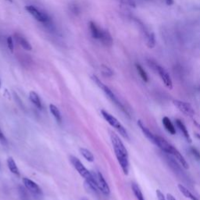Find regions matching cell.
<instances>
[{"mask_svg": "<svg viewBox=\"0 0 200 200\" xmlns=\"http://www.w3.org/2000/svg\"><path fill=\"white\" fill-rule=\"evenodd\" d=\"M119 1L121 2H122V3L125 4V5L135 7V6H136V4H135V2H134V0H119Z\"/></svg>", "mask_w": 200, "mask_h": 200, "instance_id": "cb8c5ba5", "label": "cell"}, {"mask_svg": "<svg viewBox=\"0 0 200 200\" xmlns=\"http://www.w3.org/2000/svg\"><path fill=\"white\" fill-rule=\"evenodd\" d=\"M81 200H88V199H87L86 198H81Z\"/></svg>", "mask_w": 200, "mask_h": 200, "instance_id": "4dcf8cb0", "label": "cell"}, {"mask_svg": "<svg viewBox=\"0 0 200 200\" xmlns=\"http://www.w3.org/2000/svg\"><path fill=\"white\" fill-rule=\"evenodd\" d=\"M93 174H94L95 178H96V182H97L99 191L106 195H109V193H110V189H109V185H108L106 181L105 180L103 174L100 172H99V171L96 173H93Z\"/></svg>", "mask_w": 200, "mask_h": 200, "instance_id": "ba28073f", "label": "cell"}, {"mask_svg": "<svg viewBox=\"0 0 200 200\" xmlns=\"http://www.w3.org/2000/svg\"><path fill=\"white\" fill-rule=\"evenodd\" d=\"M110 139L113 148L114 153L117 159L118 163L124 174L127 175L129 173V159L128 152L124 146V142L115 132H110Z\"/></svg>", "mask_w": 200, "mask_h": 200, "instance_id": "6da1fadb", "label": "cell"}, {"mask_svg": "<svg viewBox=\"0 0 200 200\" xmlns=\"http://www.w3.org/2000/svg\"><path fill=\"white\" fill-rule=\"evenodd\" d=\"M101 114H102V116L103 117V118L107 121L108 124H109V125L112 126L113 128H115V129H116L117 131L118 132H119L120 134L124 138L129 139V134H128V133H127L126 128L122 125V124H121V123L120 122L116 117H114L113 115H111L110 113L106 112V111L104 110V109H102Z\"/></svg>", "mask_w": 200, "mask_h": 200, "instance_id": "3957f363", "label": "cell"}, {"mask_svg": "<svg viewBox=\"0 0 200 200\" xmlns=\"http://www.w3.org/2000/svg\"><path fill=\"white\" fill-rule=\"evenodd\" d=\"M6 1H8V2H13V0H6Z\"/></svg>", "mask_w": 200, "mask_h": 200, "instance_id": "1f68e13d", "label": "cell"}, {"mask_svg": "<svg viewBox=\"0 0 200 200\" xmlns=\"http://www.w3.org/2000/svg\"><path fill=\"white\" fill-rule=\"evenodd\" d=\"M25 9L38 22H41V23L48 25V26H51L52 25L51 18L45 13L39 10L34 6H27Z\"/></svg>", "mask_w": 200, "mask_h": 200, "instance_id": "5b68a950", "label": "cell"}, {"mask_svg": "<svg viewBox=\"0 0 200 200\" xmlns=\"http://www.w3.org/2000/svg\"><path fill=\"white\" fill-rule=\"evenodd\" d=\"M14 36H15L17 43H18L22 48L24 49L25 50H28V51H31V50L32 49V45H31L30 42H29L23 35H21L20 34L17 33L14 35Z\"/></svg>", "mask_w": 200, "mask_h": 200, "instance_id": "4fadbf2b", "label": "cell"}, {"mask_svg": "<svg viewBox=\"0 0 200 200\" xmlns=\"http://www.w3.org/2000/svg\"><path fill=\"white\" fill-rule=\"evenodd\" d=\"M138 127H140V129L142 130V133L144 134V135L152 142V144H155V139H156V134H154L150 130L146 127V125L144 124V123L142 122V121H138Z\"/></svg>", "mask_w": 200, "mask_h": 200, "instance_id": "30bf717a", "label": "cell"}, {"mask_svg": "<svg viewBox=\"0 0 200 200\" xmlns=\"http://www.w3.org/2000/svg\"><path fill=\"white\" fill-rule=\"evenodd\" d=\"M148 64H149L155 72H157V74H159L160 78H161L164 84H165V86L167 87V88H170V89H172V80H171V78H170L168 72H167L163 66H161L160 65L158 64L156 62L153 61V60H148Z\"/></svg>", "mask_w": 200, "mask_h": 200, "instance_id": "277c9868", "label": "cell"}, {"mask_svg": "<svg viewBox=\"0 0 200 200\" xmlns=\"http://www.w3.org/2000/svg\"><path fill=\"white\" fill-rule=\"evenodd\" d=\"M0 140L2 141V142H6V137L4 136L3 133L1 131V130H0Z\"/></svg>", "mask_w": 200, "mask_h": 200, "instance_id": "83f0119b", "label": "cell"}, {"mask_svg": "<svg viewBox=\"0 0 200 200\" xmlns=\"http://www.w3.org/2000/svg\"><path fill=\"white\" fill-rule=\"evenodd\" d=\"M177 187H178V189L180 190V192H181V193L183 194L186 198H189V199L191 200H198V198H197L195 195H194L193 194H192V192L187 189V188L185 187L183 185H181V184H178Z\"/></svg>", "mask_w": 200, "mask_h": 200, "instance_id": "ac0fdd59", "label": "cell"}, {"mask_svg": "<svg viewBox=\"0 0 200 200\" xmlns=\"http://www.w3.org/2000/svg\"><path fill=\"white\" fill-rule=\"evenodd\" d=\"M91 79L94 81V82L97 84L99 88H101V89L104 91L105 94L107 96V97L109 98L111 101H112L114 104L116 105V106H117V107L119 108L121 111H123V112H124V113L127 114V115H129V114H128V113H127V111L126 110V109H125V107L124 106V105L121 103V101H120L119 99H118V98L117 97L116 95L113 92V91L109 88V87H107L106 84H103V83L102 82V81H100V80L97 78V77L95 76V75H92V76H91Z\"/></svg>", "mask_w": 200, "mask_h": 200, "instance_id": "7a4b0ae2", "label": "cell"}, {"mask_svg": "<svg viewBox=\"0 0 200 200\" xmlns=\"http://www.w3.org/2000/svg\"><path fill=\"white\" fill-rule=\"evenodd\" d=\"M7 45H8V48L10 49V51L13 52V49H14V45H13V41L12 37H8V38H7Z\"/></svg>", "mask_w": 200, "mask_h": 200, "instance_id": "d4e9b609", "label": "cell"}, {"mask_svg": "<svg viewBox=\"0 0 200 200\" xmlns=\"http://www.w3.org/2000/svg\"><path fill=\"white\" fill-rule=\"evenodd\" d=\"M175 123L177 128H178V129L180 130L181 132L182 133V134H183V136L185 137V138L187 140V142H189V143H191V142H192V138H191L189 131H188V128L186 127V126L185 125V124H184V123L179 119H176Z\"/></svg>", "mask_w": 200, "mask_h": 200, "instance_id": "7c38bea8", "label": "cell"}, {"mask_svg": "<svg viewBox=\"0 0 200 200\" xmlns=\"http://www.w3.org/2000/svg\"><path fill=\"white\" fill-rule=\"evenodd\" d=\"M155 194H156V196H157V198H158V200H167V197L164 196V193H163L160 190H156Z\"/></svg>", "mask_w": 200, "mask_h": 200, "instance_id": "484cf974", "label": "cell"}, {"mask_svg": "<svg viewBox=\"0 0 200 200\" xmlns=\"http://www.w3.org/2000/svg\"><path fill=\"white\" fill-rule=\"evenodd\" d=\"M99 39L100 40L102 44L103 45H105V46L109 47L113 43V40L112 36L109 33V32H107L106 30H101L100 36H99Z\"/></svg>", "mask_w": 200, "mask_h": 200, "instance_id": "8fae6325", "label": "cell"}, {"mask_svg": "<svg viewBox=\"0 0 200 200\" xmlns=\"http://www.w3.org/2000/svg\"><path fill=\"white\" fill-rule=\"evenodd\" d=\"M49 110L50 113H52V115L53 116V117L56 119V122L58 124H61L62 123V115L60 113V109L57 108V106H55L53 104L49 105Z\"/></svg>", "mask_w": 200, "mask_h": 200, "instance_id": "2e32d148", "label": "cell"}, {"mask_svg": "<svg viewBox=\"0 0 200 200\" xmlns=\"http://www.w3.org/2000/svg\"><path fill=\"white\" fill-rule=\"evenodd\" d=\"M0 88H1V81H0Z\"/></svg>", "mask_w": 200, "mask_h": 200, "instance_id": "d6a6232c", "label": "cell"}, {"mask_svg": "<svg viewBox=\"0 0 200 200\" xmlns=\"http://www.w3.org/2000/svg\"><path fill=\"white\" fill-rule=\"evenodd\" d=\"M23 183L24 187L26 188L27 190H28L31 193H32L35 195H42V191L41 188L37 185L35 181H32L31 179L24 177L23 178Z\"/></svg>", "mask_w": 200, "mask_h": 200, "instance_id": "9c48e42d", "label": "cell"}, {"mask_svg": "<svg viewBox=\"0 0 200 200\" xmlns=\"http://www.w3.org/2000/svg\"><path fill=\"white\" fill-rule=\"evenodd\" d=\"M29 99H30L31 102H32L38 109H41V108H42V104H41L39 96H38L35 91H30V93H29Z\"/></svg>", "mask_w": 200, "mask_h": 200, "instance_id": "e0dca14e", "label": "cell"}, {"mask_svg": "<svg viewBox=\"0 0 200 200\" xmlns=\"http://www.w3.org/2000/svg\"><path fill=\"white\" fill-rule=\"evenodd\" d=\"M167 200H177V198H176L173 195L168 193L167 195Z\"/></svg>", "mask_w": 200, "mask_h": 200, "instance_id": "f1b7e54d", "label": "cell"}, {"mask_svg": "<svg viewBox=\"0 0 200 200\" xmlns=\"http://www.w3.org/2000/svg\"><path fill=\"white\" fill-rule=\"evenodd\" d=\"M136 69H137L139 75H140V77L142 78V79L144 81H146V82H148V81H149V77H148L147 73H146V70L143 69V67H142L140 64H136Z\"/></svg>", "mask_w": 200, "mask_h": 200, "instance_id": "7402d4cb", "label": "cell"}, {"mask_svg": "<svg viewBox=\"0 0 200 200\" xmlns=\"http://www.w3.org/2000/svg\"><path fill=\"white\" fill-rule=\"evenodd\" d=\"M162 123L164 124V127L167 131L168 133H170V134H176V128L174 127V124L172 123V121H170V119L167 117H164L162 120Z\"/></svg>", "mask_w": 200, "mask_h": 200, "instance_id": "5bb4252c", "label": "cell"}, {"mask_svg": "<svg viewBox=\"0 0 200 200\" xmlns=\"http://www.w3.org/2000/svg\"><path fill=\"white\" fill-rule=\"evenodd\" d=\"M135 21L136 23H138V25L140 27L142 33L144 34L145 38H146V44H147L148 46H149V48H153L155 45V39L153 34H152V32H149V30L146 28V25L142 23V21H140L138 19H135Z\"/></svg>", "mask_w": 200, "mask_h": 200, "instance_id": "52a82bcc", "label": "cell"}, {"mask_svg": "<svg viewBox=\"0 0 200 200\" xmlns=\"http://www.w3.org/2000/svg\"><path fill=\"white\" fill-rule=\"evenodd\" d=\"M100 71H101L102 74L103 76L106 77V78H109V77H112L113 75V71L112 70V69L108 67L106 65H101V66H100Z\"/></svg>", "mask_w": 200, "mask_h": 200, "instance_id": "603a6c76", "label": "cell"}, {"mask_svg": "<svg viewBox=\"0 0 200 200\" xmlns=\"http://www.w3.org/2000/svg\"><path fill=\"white\" fill-rule=\"evenodd\" d=\"M195 136H196L197 138H198L200 140V134H195Z\"/></svg>", "mask_w": 200, "mask_h": 200, "instance_id": "f546056e", "label": "cell"}, {"mask_svg": "<svg viewBox=\"0 0 200 200\" xmlns=\"http://www.w3.org/2000/svg\"><path fill=\"white\" fill-rule=\"evenodd\" d=\"M191 152H192V153L193 154V155L195 158H197L198 160H200V152L195 148H191Z\"/></svg>", "mask_w": 200, "mask_h": 200, "instance_id": "4316f807", "label": "cell"}, {"mask_svg": "<svg viewBox=\"0 0 200 200\" xmlns=\"http://www.w3.org/2000/svg\"><path fill=\"white\" fill-rule=\"evenodd\" d=\"M80 153L81 154L84 159L86 160L88 162H93L95 160V156L92 154V152H90L88 149H85V148H80L79 149Z\"/></svg>", "mask_w": 200, "mask_h": 200, "instance_id": "ffe728a7", "label": "cell"}, {"mask_svg": "<svg viewBox=\"0 0 200 200\" xmlns=\"http://www.w3.org/2000/svg\"><path fill=\"white\" fill-rule=\"evenodd\" d=\"M88 27H89V30L90 32H91V36H92L95 39H99V36H100V32H101V30L99 29V27H98L93 21L89 22Z\"/></svg>", "mask_w": 200, "mask_h": 200, "instance_id": "d6986e66", "label": "cell"}, {"mask_svg": "<svg viewBox=\"0 0 200 200\" xmlns=\"http://www.w3.org/2000/svg\"><path fill=\"white\" fill-rule=\"evenodd\" d=\"M131 189H132V192L134 193V196L136 197L138 200H145L144 195L142 194V190L139 188L138 185L135 183L131 184Z\"/></svg>", "mask_w": 200, "mask_h": 200, "instance_id": "44dd1931", "label": "cell"}, {"mask_svg": "<svg viewBox=\"0 0 200 200\" xmlns=\"http://www.w3.org/2000/svg\"><path fill=\"white\" fill-rule=\"evenodd\" d=\"M7 166H8L9 170L11 171L12 174H15L16 176H20V170H19L14 160L13 159V157H9L7 159Z\"/></svg>", "mask_w": 200, "mask_h": 200, "instance_id": "9a60e30c", "label": "cell"}, {"mask_svg": "<svg viewBox=\"0 0 200 200\" xmlns=\"http://www.w3.org/2000/svg\"><path fill=\"white\" fill-rule=\"evenodd\" d=\"M173 103L176 106V108L179 109V111H181L186 116L193 117L195 115V109L192 107V105L189 104V103L176 99V100H173Z\"/></svg>", "mask_w": 200, "mask_h": 200, "instance_id": "8992f818", "label": "cell"}]
</instances>
